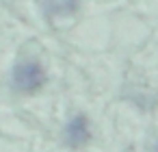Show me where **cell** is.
<instances>
[{
    "label": "cell",
    "instance_id": "cell-1",
    "mask_svg": "<svg viewBox=\"0 0 158 152\" xmlns=\"http://www.w3.org/2000/svg\"><path fill=\"white\" fill-rule=\"evenodd\" d=\"M46 83V72L39 61L24 59L13 67V85L20 91H35Z\"/></svg>",
    "mask_w": 158,
    "mask_h": 152
},
{
    "label": "cell",
    "instance_id": "cell-2",
    "mask_svg": "<svg viewBox=\"0 0 158 152\" xmlns=\"http://www.w3.org/2000/svg\"><path fill=\"white\" fill-rule=\"evenodd\" d=\"M91 139V132H89V122L85 115H76L69 119V124L65 126V141L72 145V148H80L85 145L87 141Z\"/></svg>",
    "mask_w": 158,
    "mask_h": 152
},
{
    "label": "cell",
    "instance_id": "cell-3",
    "mask_svg": "<svg viewBox=\"0 0 158 152\" xmlns=\"http://www.w3.org/2000/svg\"><path fill=\"white\" fill-rule=\"evenodd\" d=\"M76 2L78 0H48V11L50 13H67V11H74L76 9Z\"/></svg>",
    "mask_w": 158,
    "mask_h": 152
},
{
    "label": "cell",
    "instance_id": "cell-4",
    "mask_svg": "<svg viewBox=\"0 0 158 152\" xmlns=\"http://www.w3.org/2000/svg\"><path fill=\"white\" fill-rule=\"evenodd\" d=\"M156 152H158V145H156Z\"/></svg>",
    "mask_w": 158,
    "mask_h": 152
}]
</instances>
